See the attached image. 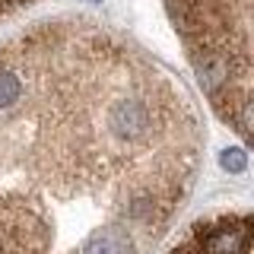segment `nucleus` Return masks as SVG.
<instances>
[{
	"label": "nucleus",
	"mask_w": 254,
	"mask_h": 254,
	"mask_svg": "<svg viewBox=\"0 0 254 254\" xmlns=\"http://www.w3.org/2000/svg\"><path fill=\"white\" fill-rule=\"evenodd\" d=\"M203 162L190 92L86 16L0 45V254H149Z\"/></svg>",
	"instance_id": "nucleus-1"
},
{
	"label": "nucleus",
	"mask_w": 254,
	"mask_h": 254,
	"mask_svg": "<svg viewBox=\"0 0 254 254\" xmlns=\"http://www.w3.org/2000/svg\"><path fill=\"white\" fill-rule=\"evenodd\" d=\"M213 111L251 137V0H162Z\"/></svg>",
	"instance_id": "nucleus-2"
},
{
	"label": "nucleus",
	"mask_w": 254,
	"mask_h": 254,
	"mask_svg": "<svg viewBox=\"0 0 254 254\" xmlns=\"http://www.w3.org/2000/svg\"><path fill=\"white\" fill-rule=\"evenodd\" d=\"M29 3H35V0H0V19H6V16L19 13L22 6H29Z\"/></svg>",
	"instance_id": "nucleus-3"
}]
</instances>
